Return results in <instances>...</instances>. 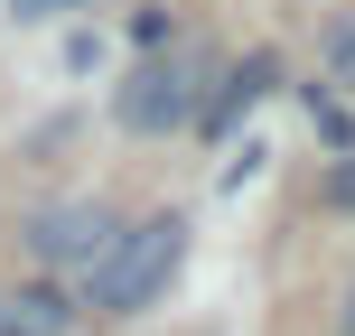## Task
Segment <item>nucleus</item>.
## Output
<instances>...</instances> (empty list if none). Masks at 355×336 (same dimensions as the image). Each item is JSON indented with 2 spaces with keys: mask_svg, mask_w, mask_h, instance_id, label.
Wrapping results in <instances>:
<instances>
[{
  "mask_svg": "<svg viewBox=\"0 0 355 336\" xmlns=\"http://www.w3.org/2000/svg\"><path fill=\"white\" fill-rule=\"evenodd\" d=\"M178 262H187V215H141V224L112 233V252L85 271V308H103V318H131V308H150L159 290L178 281Z\"/></svg>",
  "mask_w": 355,
  "mask_h": 336,
  "instance_id": "1",
  "label": "nucleus"
},
{
  "mask_svg": "<svg viewBox=\"0 0 355 336\" xmlns=\"http://www.w3.org/2000/svg\"><path fill=\"white\" fill-rule=\"evenodd\" d=\"M112 122L141 131V141H159V131H187L196 122V56L168 47V56H141V66L112 85Z\"/></svg>",
  "mask_w": 355,
  "mask_h": 336,
  "instance_id": "2",
  "label": "nucleus"
},
{
  "mask_svg": "<svg viewBox=\"0 0 355 336\" xmlns=\"http://www.w3.org/2000/svg\"><path fill=\"white\" fill-rule=\"evenodd\" d=\"M112 233H122V215H112L103 196H66V206H37L28 224H19V243H28L47 271H94L112 252Z\"/></svg>",
  "mask_w": 355,
  "mask_h": 336,
  "instance_id": "3",
  "label": "nucleus"
},
{
  "mask_svg": "<svg viewBox=\"0 0 355 336\" xmlns=\"http://www.w3.org/2000/svg\"><path fill=\"white\" fill-rule=\"evenodd\" d=\"M271 85H281V56H271V47H252L243 66H225V85H215V103H196V122H206V131H234V122H243V112L262 103Z\"/></svg>",
  "mask_w": 355,
  "mask_h": 336,
  "instance_id": "4",
  "label": "nucleus"
},
{
  "mask_svg": "<svg viewBox=\"0 0 355 336\" xmlns=\"http://www.w3.org/2000/svg\"><path fill=\"white\" fill-rule=\"evenodd\" d=\"M66 327H75L66 290H19V299H0V336H66Z\"/></svg>",
  "mask_w": 355,
  "mask_h": 336,
  "instance_id": "5",
  "label": "nucleus"
},
{
  "mask_svg": "<svg viewBox=\"0 0 355 336\" xmlns=\"http://www.w3.org/2000/svg\"><path fill=\"white\" fill-rule=\"evenodd\" d=\"M318 66H327V85H346V94H355V10H346V19H327Z\"/></svg>",
  "mask_w": 355,
  "mask_h": 336,
  "instance_id": "6",
  "label": "nucleus"
},
{
  "mask_svg": "<svg viewBox=\"0 0 355 336\" xmlns=\"http://www.w3.org/2000/svg\"><path fill=\"white\" fill-rule=\"evenodd\" d=\"M309 122H318V131H327V141H355V122H346V112H337V103H327V94H318V85H309Z\"/></svg>",
  "mask_w": 355,
  "mask_h": 336,
  "instance_id": "7",
  "label": "nucleus"
},
{
  "mask_svg": "<svg viewBox=\"0 0 355 336\" xmlns=\"http://www.w3.org/2000/svg\"><path fill=\"white\" fill-rule=\"evenodd\" d=\"M327 206H346V215H355V150H346V168L327 177Z\"/></svg>",
  "mask_w": 355,
  "mask_h": 336,
  "instance_id": "8",
  "label": "nucleus"
},
{
  "mask_svg": "<svg viewBox=\"0 0 355 336\" xmlns=\"http://www.w3.org/2000/svg\"><path fill=\"white\" fill-rule=\"evenodd\" d=\"M19 19H56V10H75V0H10Z\"/></svg>",
  "mask_w": 355,
  "mask_h": 336,
  "instance_id": "9",
  "label": "nucleus"
},
{
  "mask_svg": "<svg viewBox=\"0 0 355 336\" xmlns=\"http://www.w3.org/2000/svg\"><path fill=\"white\" fill-rule=\"evenodd\" d=\"M346 336H355V290H346Z\"/></svg>",
  "mask_w": 355,
  "mask_h": 336,
  "instance_id": "10",
  "label": "nucleus"
}]
</instances>
